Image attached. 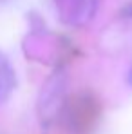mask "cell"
<instances>
[{
  "mask_svg": "<svg viewBox=\"0 0 132 134\" xmlns=\"http://www.w3.org/2000/svg\"><path fill=\"white\" fill-rule=\"evenodd\" d=\"M64 87H65V76L62 72H54L38 98V116L42 121H51L64 102Z\"/></svg>",
  "mask_w": 132,
  "mask_h": 134,
  "instance_id": "6da1fadb",
  "label": "cell"
},
{
  "mask_svg": "<svg viewBox=\"0 0 132 134\" xmlns=\"http://www.w3.org/2000/svg\"><path fill=\"white\" fill-rule=\"evenodd\" d=\"M98 5L100 0H64L62 18L69 25H85L94 18Z\"/></svg>",
  "mask_w": 132,
  "mask_h": 134,
  "instance_id": "7a4b0ae2",
  "label": "cell"
},
{
  "mask_svg": "<svg viewBox=\"0 0 132 134\" xmlns=\"http://www.w3.org/2000/svg\"><path fill=\"white\" fill-rule=\"evenodd\" d=\"M15 89V71L9 60L0 53V103H4Z\"/></svg>",
  "mask_w": 132,
  "mask_h": 134,
  "instance_id": "3957f363",
  "label": "cell"
},
{
  "mask_svg": "<svg viewBox=\"0 0 132 134\" xmlns=\"http://www.w3.org/2000/svg\"><path fill=\"white\" fill-rule=\"evenodd\" d=\"M127 80H129V83L132 85V67H130V71H129V76H127Z\"/></svg>",
  "mask_w": 132,
  "mask_h": 134,
  "instance_id": "277c9868",
  "label": "cell"
},
{
  "mask_svg": "<svg viewBox=\"0 0 132 134\" xmlns=\"http://www.w3.org/2000/svg\"><path fill=\"white\" fill-rule=\"evenodd\" d=\"M127 15H129V16H132V2H130V5L127 7Z\"/></svg>",
  "mask_w": 132,
  "mask_h": 134,
  "instance_id": "5b68a950",
  "label": "cell"
}]
</instances>
